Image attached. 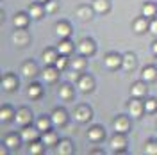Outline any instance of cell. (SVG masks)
<instances>
[{
  "mask_svg": "<svg viewBox=\"0 0 157 155\" xmlns=\"http://www.w3.org/2000/svg\"><path fill=\"white\" fill-rule=\"evenodd\" d=\"M2 87H4L6 91L14 89V87H16V78L13 77V75H6V77H4V80H2Z\"/></svg>",
  "mask_w": 157,
  "mask_h": 155,
  "instance_id": "obj_5",
  "label": "cell"
},
{
  "mask_svg": "<svg viewBox=\"0 0 157 155\" xmlns=\"http://www.w3.org/2000/svg\"><path fill=\"white\" fill-rule=\"evenodd\" d=\"M9 116H11V111H9V109H2V111H0V119H2V121H7V119H9Z\"/></svg>",
  "mask_w": 157,
  "mask_h": 155,
  "instance_id": "obj_37",
  "label": "cell"
},
{
  "mask_svg": "<svg viewBox=\"0 0 157 155\" xmlns=\"http://www.w3.org/2000/svg\"><path fill=\"white\" fill-rule=\"evenodd\" d=\"M123 66H125V70H132L134 68V55H125L123 57Z\"/></svg>",
  "mask_w": 157,
  "mask_h": 155,
  "instance_id": "obj_23",
  "label": "cell"
},
{
  "mask_svg": "<svg viewBox=\"0 0 157 155\" xmlns=\"http://www.w3.org/2000/svg\"><path fill=\"white\" fill-rule=\"evenodd\" d=\"M93 9L98 11V13H104V11L109 9V2H107V0H95V4H93Z\"/></svg>",
  "mask_w": 157,
  "mask_h": 155,
  "instance_id": "obj_14",
  "label": "cell"
},
{
  "mask_svg": "<svg viewBox=\"0 0 157 155\" xmlns=\"http://www.w3.org/2000/svg\"><path fill=\"white\" fill-rule=\"evenodd\" d=\"M57 71H59L57 66H56V68H47L43 71V78H45L47 82H54V80L57 78Z\"/></svg>",
  "mask_w": 157,
  "mask_h": 155,
  "instance_id": "obj_6",
  "label": "cell"
},
{
  "mask_svg": "<svg viewBox=\"0 0 157 155\" xmlns=\"http://www.w3.org/2000/svg\"><path fill=\"white\" fill-rule=\"evenodd\" d=\"M68 64V61H66V57H59L57 61H56V66H57L59 70H63L64 66Z\"/></svg>",
  "mask_w": 157,
  "mask_h": 155,
  "instance_id": "obj_38",
  "label": "cell"
},
{
  "mask_svg": "<svg viewBox=\"0 0 157 155\" xmlns=\"http://www.w3.org/2000/svg\"><path fill=\"white\" fill-rule=\"evenodd\" d=\"M21 139H25V141H32V139H36V130L30 128V127L23 128V130H21Z\"/></svg>",
  "mask_w": 157,
  "mask_h": 155,
  "instance_id": "obj_12",
  "label": "cell"
},
{
  "mask_svg": "<svg viewBox=\"0 0 157 155\" xmlns=\"http://www.w3.org/2000/svg\"><path fill=\"white\" fill-rule=\"evenodd\" d=\"M114 128H116V132H125V130H128V119L127 118H116L114 119Z\"/></svg>",
  "mask_w": 157,
  "mask_h": 155,
  "instance_id": "obj_4",
  "label": "cell"
},
{
  "mask_svg": "<svg viewBox=\"0 0 157 155\" xmlns=\"http://www.w3.org/2000/svg\"><path fill=\"white\" fill-rule=\"evenodd\" d=\"M150 32H152V34H155V36H157V20H154V21L150 23Z\"/></svg>",
  "mask_w": 157,
  "mask_h": 155,
  "instance_id": "obj_39",
  "label": "cell"
},
{
  "mask_svg": "<svg viewBox=\"0 0 157 155\" xmlns=\"http://www.w3.org/2000/svg\"><path fill=\"white\" fill-rule=\"evenodd\" d=\"M155 13V6H152V4H147L145 7H143V14L145 16H152Z\"/></svg>",
  "mask_w": 157,
  "mask_h": 155,
  "instance_id": "obj_29",
  "label": "cell"
},
{
  "mask_svg": "<svg viewBox=\"0 0 157 155\" xmlns=\"http://www.w3.org/2000/svg\"><path fill=\"white\" fill-rule=\"evenodd\" d=\"M50 127V121L47 119V118H41V119H38V130L39 132H47Z\"/></svg>",
  "mask_w": 157,
  "mask_h": 155,
  "instance_id": "obj_19",
  "label": "cell"
},
{
  "mask_svg": "<svg viewBox=\"0 0 157 155\" xmlns=\"http://www.w3.org/2000/svg\"><path fill=\"white\" fill-rule=\"evenodd\" d=\"M145 91H147V87H145V84L143 82H136L134 86H132V96H143L145 95Z\"/></svg>",
  "mask_w": 157,
  "mask_h": 155,
  "instance_id": "obj_10",
  "label": "cell"
},
{
  "mask_svg": "<svg viewBox=\"0 0 157 155\" xmlns=\"http://www.w3.org/2000/svg\"><path fill=\"white\" fill-rule=\"evenodd\" d=\"M47 9L48 11H56V2H48V4H47Z\"/></svg>",
  "mask_w": 157,
  "mask_h": 155,
  "instance_id": "obj_40",
  "label": "cell"
},
{
  "mask_svg": "<svg viewBox=\"0 0 157 155\" xmlns=\"http://www.w3.org/2000/svg\"><path fill=\"white\" fill-rule=\"evenodd\" d=\"M56 32H57L61 38H66V36H70V27L66 25V23H57V27H56Z\"/></svg>",
  "mask_w": 157,
  "mask_h": 155,
  "instance_id": "obj_15",
  "label": "cell"
},
{
  "mask_svg": "<svg viewBox=\"0 0 157 155\" xmlns=\"http://www.w3.org/2000/svg\"><path fill=\"white\" fill-rule=\"evenodd\" d=\"M36 73V66L32 64V62H27L25 66H23V75H27V77H32Z\"/></svg>",
  "mask_w": 157,
  "mask_h": 155,
  "instance_id": "obj_21",
  "label": "cell"
},
{
  "mask_svg": "<svg viewBox=\"0 0 157 155\" xmlns=\"http://www.w3.org/2000/svg\"><path fill=\"white\" fill-rule=\"evenodd\" d=\"M120 64H121V59L118 57L116 54H109L105 57V66L107 68H118Z\"/></svg>",
  "mask_w": 157,
  "mask_h": 155,
  "instance_id": "obj_2",
  "label": "cell"
},
{
  "mask_svg": "<svg viewBox=\"0 0 157 155\" xmlns=\"http://www.w3.org/2000/svg\"><path fill=\"white\" fill-rule=\"evenodd\" d=\"M39 14H41V7H39V6H32V7H30V16H32V18H38Z\"/></svg>",
  "mask_w": 157,
  "mask_h": 155,
  "instance_id": "obj_36",
  "label": "cell"
},
{
  "mask_svg": "<svg viewBox=\"0 0 157 155\" xmlns=\"http://www.w3.org/2000/svg\"><path fill=\"white\" fill-rule=\"evenodd\" d=\"M111 146L114 148V150H121L123 146H125V139L121 136H114L113 139H111Z\"/></svg>",
  "mask_w": 157,
  "mask_h": 155,
  "instance_id": "obj_16",
  "label": "cell"
},
{
  "mask_svg": "<svg viewBox=\"0 0 157 155\" xmlns=\"http://www.w3.org/2000/svg\"><path fill=\"white\" fill-rule=\"evenodd\" d=\"M88 136L91 141H98V139H102V136H104V132H102V128H98V127H93L91 130L88 132Z\"/></svg>",
  "mask_w": 157,
  "mask_h": 155,
  "instance_id": "obj_13",
  "label": "cell"
},
{
  "mask_svg": "<svg viewBox=\"0 0 157 155\" xmlns=\"http://www.w3.org/2000/svg\"><path fill=\"white\" fill-rule=\"evenodd\" d=\"M128 109H130V114L136 118V116H139V114L143 112V104L137 102V100H132V102L128 104Z\"/></svg>",
  "mask_w": 157,
  "mask_h": 155,
  "instance_id": "obj_3",
  "label": "cell"
},
{
  "mask_svg": "<svg viewBox=\"0 0 157 155\" xmlns=\"http://www.w3.org/2000/svg\"><path fill=\"white\" fill-rule=\"evenodd\" d=\"M56 141H57L56 134H45V136H43V143H45V145H52V143H56Z\"/></svg>",
  "mask_w": 157,
  "mask_h": 155,
  "instance_id": "obj_28",
  "label": "cell"
},
{
  "mask_svg": "<svg viewBox=\"0 0 157 155\" xmlns=\"http://www.w3.org/2000/svg\"><path fill=\"white\" fill-rule=\"evenodd\" d=\"M71 66L75 70H80L86 66V61H82V59H75V61H71Z\"/></svg>",
  "mask_w": 157,
  "mask_h": 155,
  "instance_id": "obj_33",
  "label": "cell"
},
{
  "mask_svg": "<svg viewBox=\"0 0 157 155\" xmlns=\"http://www.w3.org/2000/svg\"><path fill=\"white\" fill-rule=\"evenodd\" d=\"M14 118H16V123H20V125H29V123H30V112L27 111V109L18 111Z\"/></svg>",
  "mask_w": 157,
  "mask_h": 155,
  "instance_id": "obj_1",
  "label": "cell"
},
{
  "mask_svg": "<svg viewBox=\"0 0 157 155\" xmlns=\"http://www.w3.org/2000/svg\"><path fill=\"white\" fill-rule=\"evenodd\" d=\"M155 107H157V102H155V100H148L147 104H145V109H147L148 112H152V111H155Z\"/></svg>",
  "mask_w": 157,
  "mask_h": 155,
  "instance_id": "obj_34",
  "label": "cell"
},
{
  "mask_svg": "<svg viewBox=\"0 0 157 155\" xmlns=\"http://www.w3.org/2000/svg\"><path fill=\"white\" fill-rule=\"evenodd\" d=\"M78 52L82 54V55H88L93 52V43L91 41H82L80 45H78Z\"/></svg>",
  "mask_w": 157,
  "mask_h": 155,
  "instance_id": "obj_11",
  "label": "cell"
},
{
  "mask_svg": "<svg viewBox=\"0 0 157 155\" xmlns=\"http://www.w3.org/2000/svg\"><path fill=\"white\" fill-rule=\"evenodd\" d=\"M18 145V137L16 136H9L6 139V146H9V148H14V146Z\"/></svg>",
  "mask_w": 157,
  "mask_h": 155,
  "instance_id": "obj_30",
  "label": "cell"
},
{
  "mask_svg": "<svg viewBox=\"0 0 157 155\" xmlns=\"http://www.w3.org/2000/svg\"><path fill=\"white\" fill-rule=\"evenodd\" d=\"M66 121V114H64V111H56L54 114H52V123H56V125H63Z\"/></svg>",
  "mask_w": 157,
  "mask_h": 155,
  "instance_id": "obj_9",
  "label": "cell"
},
{
  "mask_svg": "<svg viewBox=\"0 0 157 155\" xmlns=\"http://www.w3.org/2000/svg\"><path fill=\"white\" fill-rule=\"evenodd\" d=\"M39 95H41V87H39L38 84H32V86L29 87V96L36 98V96H39Z\"/></svg>",
  "mask_w": 157,
  "mask_h": 155,
  "instance_id": "obj_24",
  "label": "cell"
},
{
  "mask_svg": "<svg viewBox=\"0 0 157 155\" xmlns=\"http://www.w3.org/2000/svg\"><path fill=\"white\" fill-rule=\"evenodd\" d=\"M57 152H59V153H70V152H71V146H70L68 141H63V143L59 145Z\"/></svg>",
  "mask_w": 157,
  "mask_h": 155,
  "instance_id": "obj_26",
  "label": "cell"
},
{
  "mask_svg": "<svg viewBox=\"0 0 157 155\" xmlns=\"http://www.w3.org/2000/svg\"><path fill=\"white\" fill-rule=\"evenodd\" d=\"M57 50L63 54V55H66V54L71 52V43H70V41H61L59 47H57Z\"/></svg>",
  "mask_w": 157,
  "mask_h": 155,
  "instance_id": "obj_17",
  "label": "cell"
},
{
  "mask_svg": "<svg viewBox=\"0 0 157 155\" xmlns=\"http://www.w3.org/2000/svg\"><path fill=\"white\" fill-rule=\"evenodd\" d=\"M155 77H157L155 68H147L145 71H143V78H145V80H154Z\"/></svg>",
  "mask_w": 157,
  "mask_h": 155,
  "instance_id": "obj_20",
  "label": "cell"
},
{
  "mask_svg": "<svg viewBox=\"0 0 157 155\" xmlns=\"http://www.w3.org/2000/svg\"><path fill=\"white\" fill-rule=\"evenodd\" d=\"M147 27H148V25H147V21H145V18L137 20L136 23H134V29H136V32H143Z\"/></svg>",
  "mask_w": 157,
  "mask_h": 155,
  "instance_id": "obj_25",
  "label": "cell"
},
{
  "mask_svg": "<svg viewBox=\"0 0 157 155\" xmlns=\"http://www.w3.org/2000/svg\"><path fill=\"white\" fill-rule=\"evenodd\" d=\"M89 116H91V112H89V109H86V107H78L77 112H75V118H77L78 121H88Z\"/></svg>",
  "mask_w": 157,
  "mask_h": 155,
  "instance_id": "obj_8",
  "label": "cell"
},
{
  "mask_svg": "<svg viewBox=\"0 0 157 155\" xmlns=\"http://www.w3.org/2000/svg\"><path fill=\"white\" fill-rule=\"evenodd\" d=\"M91 87H93V80H91V77L84 75V77L78 80V89H80V91H89Z\"/></svg>",
  "mask_w": 157,
  "mask_h": 155,
  "instance_id": "obj_7",
  "label": "cell"
},
{
  "mask_svg": "<svg viewBox=\"0 0 157 155\" xmlns=\"http://www.w3.org/2000/svg\"><path fill=\"white\" fill-rule=\"evenodd\" d=\"M77 14H78V16H80V18L88 20L89 16H91V11H89V9H86V7H80V9L77 11Z\"/></svg>",
  "mask_w": 157,
  "mask_h": 155,
  "instance_id": "obj_31",
  "label": "cell"
},
{
  "mask_svg": "<svg viewBox=\"0 0 157 155\" xmlns=\"http://www.w3.org/2000/svg\"><path fill=\"white\" fill-rule=\"evenodd\" d=\"M145 152H147V153H157V145L155 143H148L147 145V148H145Z\"/></svg>",
  "mask_w": 157,
  "mask_h": 155,
  "instance_id": "obj_35",
  "label": "cell"
},
{
  "mask_svg": "<svg viewBox=\"0 0 157 155\" xmlns=\"http://www.w3.org/2000/svg\"><path fill=\"white\" fill-rule=\"evenodd\" d=\"M27 23H29V18H27L25 14H16V16H14V25H16V27H25Z\"/></svg>",
  "mask_w": 157,
  "mask_h": 155,
  "instance_id": "obj_18",
  "label": "cell"
},
{
  "mask_svg": "<svg viewBox=\"0 0 157 155\" xmlns=\"http://www.w3.org/2000/svg\"><path fill=\"white\" fill-rule=\"evenodd\" d=\"M43 61H45V62H47V64H52V62H56V61H57V57H56V54H54V52H45V54H43Z\"/></svg>",
  "mask_w": 157,
  "mask_h": 155,
  "instance_id": "obj_22",
  "label": "cell"
},
{
  "mask_svg": "<svg viewBox=\"0 0 157 155\" xmlns=\"http://www.w3.org/2000/svg\"><path fill=\"white\" fill-rule=\"evenodd\" d=\"M152 50H154V54H157V43H154V48Z\"/></svg>",
  "mask_w": 157,
  "mask_h": 155,
  "instance_id": "obj_41",
  "label": "cell"
},
{
  "mask_svg": "<svg viewBox=\"0 0 157 155\" xmlns=\"http://www.w3.org/2000/svg\"><path fill=\"white\" fill-rule=\"evenodd\" d=\"M36 2H45V0H36Z\"/></svg>",
  "mask_w": 157,
  "mask_h": 155,
  "instance_id": "obj_42",
  "label": "cell"
},
{
  "mask_svg": "<svg viewBox=\"0 0 157 155\" xmlns=\"http://www.w3.org/2000/svg\"><path fill=\"white\" fill-rule=\"evenodd\" d=\"M59 95H61V98H71V87L70 86H63L61 87V91H59Z\"/></svg>",
  "mask_w": 157,
  "mask_h": 155,
  "instance_id": "obj_27",
  "label": "cell"
},
{
  "mask_svg": "<svg viewBox=\"0 0 157 155\" xmlns=\"http://www.w3.org/2000/svg\"><path fill=\"white\" fill-rule=\"evenodd\" d=\"M29 152L30 153H39V152H43V146L39 145V143H32L29 148Z\"/></svg>",
  "mask_w": 157,
  "mask_h": 155,
  "instance_id": "obj_32",
  "label": "cell"
}]
</instances>
